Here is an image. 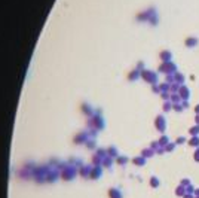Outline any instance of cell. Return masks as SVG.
Returning a JSON list of instances; mask_svg holds the SVG:
<instances>
[{"label": "cell", "mask_w": 199, "mask_h": 198, "mask_svg": "<svg viewBox=\"0 0 199 198\" xmlns=\"http://www.w3.org/2000/svg\"><path fill=\"white\" fill-rule=\"evenodd\" d=\"M152 183H153V186H158V183H159V182H158L156 179H153V180H152Z\"/></svg>", "instance_id": "obj_11"}, {"label": "cell", "mask_w": 199, "mask_h": 198, "mask_svg": "<svg viewBox=\"0 0 199 198\" xmlns=\"http://www.w3.org/2000/svg\"><path fill=\"white\" fill-rule=\"evenodd\" d=\"M177 195H183L184 197L186 195V188L184 186H178L177 188Z\"/></svg>", "instance_id": "obj_2"}, {"label": "cell", "mask_w": 199, "mask_h": 198, "mask_svg": "<svg viewBox=\"0 0 199 198\" xmlns=\"http://www.w3.org/2000/svg\"><path fill=\"white\" fill-rule=\"evenodd\" d=\"M177 143H184V137H178V139H177Z\"/></svg>", "instance_id": "obj_10"}, {"label": "cell", "mask_w": 199, "mask_h": 198, "mask_svg": "<svg viewBox=\"0 0 199 198\" xmlns=\"http://www.w3.org/2000/svg\"><path fill=\"white\" fill-rule=\"evenodd\" d=\"M199 133V127H193L192 130H190V134H193V135H196Z\"/></svg>", "instance_id": "obj_5"}, {"label": "cell", "mask_w": 199, "mask_h": 198, "mask_svg": "<svg viewBox=\"0 0 199 198\" xmlns=\"http://www.w3.org/2000/svg\"><path fill=\"white\" fill-rule=\"evenodd\" d=\"M196 198H199V197H196Z\"/></svg>", "instance_id": "obj_14"}, {"label": "cell", "mask_w": 199, "mask_h": 198, "mask_svg": "<svg viewBox=\"0 0 199 198\" xmlns=\"http://www.w3.org/2000/svg\"><path fill=\"white\" fill-rule=\"evenodd\" d=\"M193 158H195V161H199V149H196V151H195V155H193Z\"/></svg>", "instance_id": "obj_6"}, {"label": "cell", "mask_w": 199, "mask_h": 198, "mask_svg": "<svg viewBox=\"0 0 199 198\" xmlns=\"http://www.w3.org/2000/svg\"><path fill=\"white\" fill-rule=\"evenodd\" d=\"M174 147H176V145H172V143H171V145H168L167 149H168V151H171V149H174Z\"/></svg>", "instance_id": "obj_9"}, {"label": "cell", "mask_w": 199, "mask_h": 198, "mask_svg": "<svg viewBox=\"0 0 199 198\" xmlns=\"http://www.w3.org/2000/svg\"><path fill=\"white\" fill-rule=\"evenodd\" d=\"M181 97H186V98L189 97V90L187 88H181Z\"/></svg>", "instance_id": "obj_4"}, {"label": "cell", "mask_w": 199, "mask_h": 198, "mask_svg": "<svg viewBox=\"0 0 199 198\" xmlns=\"http://www.w3.org/2000/svg\"><path fill=\"white\" fill-rule=\"evenodd\" d=\"M196 112H199V106H198V107H196Z\"/></svg>", "instance_id": "obj_13"}, {"label": "cell", "mask_w": 199, "mask_h": 198, "mask_svg": "<svg viewBox=\"0 0 199 198\" xmlns=\"http://www.w3.org/2000/svg\"><path fill=\"white\" fill-rule=\"evenodd\" d=\"M189 145L190 146H199V137H196V135H195V137L189 142Z\"/></svg>", "instance_id": "obj_1"}, {"label": "cell", "mask_w": 199, "mask_h": 198, "mask_svg": "<svg viewBox=\"0 0 199 198\" xmlns=\"http://www.w3.org/2000/svg\"><path fill=\"white\" fill-rule=\"evenodd\" d=\"M181 186H189V180H187V179L181 180Z\"/></svg>", "instance_id": "obj_8"}, {"label": "cell", "mask_w": 199, "mask_h": 198, "mask_svg": "<svg viewBox=\"0 0 199 198\" xmlns=\"http://www.w3.org/2000/svg\"><path fill=\"white\" fill-rule=\"evenodd\" d=\"M158 125L160 127V128H159L160 131H164V130H165V128H164V127H165V121H164V119H160V118H159V119H158Z\"/></svg>", "instance_id": "obj_3"}, {"label": "cell", "mask_w": 199, "mask_h": 198, "mask_svg": "<svg viewBox=\"0 0 199 198\" xmlns=\"http://www.w3.org/2000/svg\"><path fill=\"white\" fill-rule=\"evenodd\" d=\"M184 198H193V197H192V195H189V194H186V195H184Z\"/></svg>", "instance_id": "obj_12"}, {"label": "cell", "mask_w": 199, "mask_h": 198, "mask_svg": "<svg viewBox=\"0 0 199 198\" xmlns=\"http://www.w3.org/2000/svg\"><path fill=\"white\" fill-rule=\"evenodd\" d=\"M187 192H195V191H193V186H192V185H189V186L186 188V194H187Z\"/></svg>", "instance_id": "obj_7"}]
</instances>
